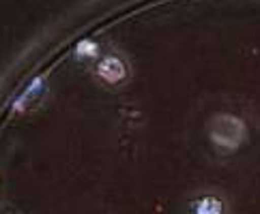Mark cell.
Here are the masks:
<instances>
[{"mask_svg": "<svg viewBox=\"0 0 260 214\" xmlns=\"http://www.w3.org/2000/svg\"><path fill=\"white\" fill-rule=\"evenodd\" d=\"M97 73H99V77H104L110 83H118L127 77L125 62L118 56H106V58H101V62L97 64Z\"/></svg>", "mask_w": 260, "mask_h": 214, "instance_id": "3", "label": "cell"}, {"mask_svg": "<svg viewBox=\"0 0 260 214\" xmlns=\"http://www.w3.org/2000/svg\"><path fill=\"white\" fill-rule=\"evenodd\" d=\"M247 129L243 120L232 114H217L209 122V137L221 152H235L245 142Z\"/></svg>", "mask_w": 260, "mask_h": 214, "instance_id": "1", "label": "cell"}, {"mask_svg": "<svg viewBox=\"0 0 260 214\" xmlns=\"http://www.w3.org/2000/svg\"><path fill=\"white\" fill-rule=\"evenodd\" d=\"M228 201L215 191H202L187 199V214H228Z\"/></svg>", "mask_w": 260, "mask_h": 214, "instance_id": "2", "label": "cell"}, {"mask_svg": "<svg viewBox=\"0 0 260 214\" xmlns=\"http://www.w3.org/2000/svg\"><path fill=\"white\" fill-rule=\"evenodd\" d=\"M78 52H80L82 56H95V54H97V45L92 43V41H82V43L78 45Z\"/></svg>", "mask_w": 260, "mask_h": 214, "instance_id": "4", "label": "cell"}]
</instances>
